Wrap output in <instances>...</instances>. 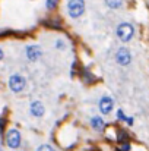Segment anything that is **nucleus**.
I'll list each match as a JSON object with an SVG mask.
<instances>
[{
	"label": "nucleus",
	"instance_id": "4",
	"mask_svg": "<svg viewBox=\"0 0 149 151\" xmlns=\"http://www.w3.org/2000/svg\"><path fill=\"white\" fill-rule=\"evenodd\" d=\"M6 144L12 150H18L22 144V137L18 129H9L6 134Z\"/></svg>",
	"mask_w": 149,
	"mask_h": 151
},
{
	"label": "nucleus",
	"instance_id": "16",
	"mask_svg": "<svg viewBox=\"0 0 149 151\" xmlns=\"http://www.w3.org/2000/svg\"><path fill=\"white\" fill-rule=\"evenodd\" d=\"M130 150H132V147H130L129 142H123V144L120 145V151H130Z\"/></svg>",
	"mask_w": 149,
	"mask_h": 151
},
{
	"label": "nucleus",
	"instance_id": "3",
	"mask_svg": "<svg viewBox=\"0 0 149 151\" xmlns=\"http://www.w3.org/2000/svg\"><path fill=\"white\" fill-rule=\"evenodd\" d=\"M7 84H9V88H10L12 93L19 94V93H22V91L25 90V87H26V79H25L21 73H13V75H10Z\"/></svg>",
	"mask_w": 149,
	"mask_h": 151
},
{
	"label": "nucleus",
	"instance_id": "8",
	"mask_svg": "<svg viewBox=\"0 0 149 151\" xmlns=\"http://www.w3.org/2000/svg\"><path fill=\"white\" fill-rule=\"evenodd\" d=\"M29 113L34 117H43L44 113H46V107L40 100H34L29 104Z\"/></svg>",
	"mask_w": 149,
	"mask_h": 151
},
{
	"label": "nucleus",
	"instance_id": "1",
	"mask_svg": "<svg viewBox=\"0 0 149 151\" xmlns=\"http://www.w3.org/2000/svg\"><path fill=\"white\" fill-rule=\"evenodd\" d=\"M85 0H69L67 4H66V10H67V15L72 18V19H78L81 18L83 13H85Z\"/></svg>",
	"mask_w": 149,
	"mask_h": 151
},
{
	"label": "nucleus",
	"instance_id": "9",
	"mask_svg": "<svg viewBox=\"0 0 149 151\" xmlns=\"http://www.w3.org/2000/svg\"><path fill=\"white\" fill-rule=\"evenodd\" d=\"M89 123H91V128H92L94 131H97V132H102V131L105 129V122H104L102 117H99V116L91 117V119H89Z\"/></svg>",
	"mask_w": 149,
	"mask_h": 151
},
{
	"label": "nucleus",
	"instance_id": "5",
	"mask_svg": "<svg viewBox=\"0 0 149 151\" xmlns=\"http://www.w3.org/2000/svg\"><path fill=\"white\" fill-rule=\"evenodd\" d=\"M114 59H115L117 65H120V66H129L132 63V59L133 57H132V53H130V50L127 47H120L118 50L115 51Z\"/></svg>",
	"mask_w": 149,
	"mask_h": 151
},
{
	"label": "nucleus",
	"instance_id": "7",
	"mask_svg": "<svg viewBox=\"0 0 149 151\" xmlns=\"http://www.w3.org/2000/svg\"><path fill=\"white\" fill-rule=\"evenodd\" d=\"M98 109L102 114H110L114 109V100L110 97V96H102L98 101Z\"/></svg>",
	"mask_w": 149,
	"mask_h": 151
},
{
	"label": "nucleus",
	"instance_id": "11",
	"mask_svg": "<svg viewBox=\"0 0 149 151\" xmlns=\"http://www.w3.org/2000/svg\"><path fill=\"white\" fill-rule=\"evenodd\" d=\"M127 138H129V134H126L124 131H120L118 132V137H117V141L123 144V142H127Z\"/></svg>",
	"mask_w": 149,
	"mask_h": 151
},
{
	"label": "nucleus",
	"instance_id": "19",
	"mask_svg": "<svg viewBox=\"0 0 149 151\" xmlns=\"http://www.w3.org/2000/svg\"><path fill=\"white\" fill-rule=\"evenodd\" d=\"M3 57H4V53H3V50H1V49H0V60H1V59H3Z\"/></svg>",
	"mask_w": 149,
	"mask_h": 151
},
{
	"label": "nucleus",
	"instance_id": "2",
	"mask_svg": "<svg viewBox=\"0 0 149 151\" xmlns=\"http://www.w3.org/2000/svg\"><path fill=\"white\" fill-rule=\"evenodd\" d=\"M115 34H117V37L121 43H129L135 37V27L130 22H121L117 27Z\"/></svg>",
	"mask_w": 149,
	"mask_h": 151
},
{
	"label": "nucleus",
	"instance_id": "12",
	"mask_svg": "<svg viewBox=\"0 0 149 151\" xmlns=\"http://www.w3.org/2000/svg\"><path fill=\"white\" fill-rule=\"evenodd\" d=\"M37 151H56V150L50 144H41L40 147H37Z\"/></svg>",
	"mask_w": 149,
	"mask_h": 151
},
{
	"label": "nucleus",
	"instance_id": "20",
	"mask_svg": "<svg viewBox=\"0 0 149 151\" xmlns=\"http://www.w3.org/2000/svg\"><path fill=\"white\" fill-rule=\"evenodd\" d=\"M0 151H3V147H1V142H0Z\"/></svg>",
	"mask_w": 149,
	"mask_h": 151
},
{
	"label": "nucleus",
	"instance_id": "10",
	"mask_svg": "<svg viewBox=\"0 0 149 151\" xmlns=\"http://www.w3.org/2000/svg\"><path fill=\"white\" fill-rule=\"evenodd\" d=\"M104 3L107 4V7L110 9H120L124 3V0H104Z\"/></svg>",
	"mask_w": 149,
	"mask_h": 151
},
{
	"label": "nucleus",
	"instance_id": "6",
	"mask_svg": "<svg viewBox=\"0 0 149 151\" xmlns=\"http://www.w3.org/2000/svg\"><path fill=\"white\" fill-rule=\"evenodd\" d=\"M25 54H26V59H28L29 62H37V60H40L41 56H43V49H41L38 44H29V46H26V49H25Z\"/></svg>",
	"mask_w": 149,
	"mask_h": 151
},
{
	"label": "nucleus",
	"instance_id": "13",
	"mask_svg": "<svg viewBox=\"0 0 149 151\" xmlns=\"http://www.w3.org/2000/svg\"><path fill=\"white\" fill-rule=\"evenodd\" d=\"M57 3H58V0H46V6H47V9H54L56 6H57Z\"/></svg>",
	"mask_w": 149,
	"mask_h": 151
},
{
	"label": "nucleus",
	"instance_id": "14",
	"mask_svg": "<svg viewBox=\"0 0 149 151\" xmlns=\"http://www.w3.org/2000/svg\"><path fill=\"white\" fill-rule=\"evenodd\" d=\"M54 46H56V49H57V50H64V49H66V44H64V41H63V40H57Z\"/></svg>",
	"mask_w": 149,
	"mask_h": 151
},
{
	"label": "nucleus",
	"instance_id": "15",
	"mask_svg": "<svg viewBox=\"0 0 149 151\" xmlns=\"http://www.w3.org/2000/svg\"><path fill=\"white\" fill-rule=\"evenodd\" d=\"M117 119H118V120L126 122V120H127V116L124 114V111H123V110H117Z\"/></svg>",
	"mask_w": 149,
	"mask_h": 151
},
{
	"label": "nucleus",
	"instance_id": "18",
	"mask_svg": "<svg viewBox=\"0 0 149 151\" xmlns=\"http://www.w3.org/2000/svg\"><path fill=\"white\" fill-rule=\"evenodd\" d=\"M126 123L132 126V125H133V117H127V120H126Z\"/></svg>",
	"mask_w": 149,
	"mask_h": 151
},
{
	"label": "nucleus",
	"instance_id": "17",
	"mask_svg": "<svg viewBox=\"0 0 149 151\" xmlns=\"http://www.w3.org/2000/svg\"><path fill=\"white\" fill-rule=\"evenodd\" d=\"M4 125H6V120H4L3 117H0V134H3V131H4Z\"/></svg>",
	"mask_w": 149,
	"mask_h": 151
}]
</instances>
